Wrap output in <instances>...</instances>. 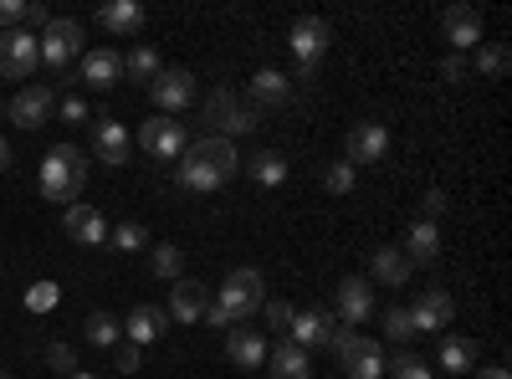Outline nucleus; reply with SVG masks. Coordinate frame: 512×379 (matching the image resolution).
Instances as JSON below:
<instances>
[{
  "label": "nucleus",
  "mask_w": 512,
  "mask_h": 379,
  "mask_svg": "<svg viewBox=\"0 0 512 379\" xmlns=\"http://www.w3.org/2000/svg\"><path fill=\"white\" fill-rule=\"evenodd\" d=\"M82 185H88V154L77 144H52L47 159H41V170H36V190L52 205H77Z\"/></svg>",
  "instance_id": "1"
},
{
  "label": "nucleus",
  "mask_w": 512,
  "mask_h": 379,
  "mask_svg": "<svg viewBox=\"0 0 512 379\" xmlns=\"http://www.w3.org/2000/svg\"><path fill=\"white\" fill-rule=\"evenodd\" d=\"M267 303V282H262V272H256V267H236L226 282H221V298H216V308L241 328L256 308H262Z\"/></svg>",
  "instance_id": "2"
},
{
  "label": "nucleus",
  "mask_w": 512,
  "mask_h": 379,
  "mask_svg": "<svg viewBox=\"0 0 512 379\" xmlns=\"http://www.w3.org/2000/svg\"><path fill=\"white\" fill-rule=\"evenodd\" d=\"M333 354L349 369V379H379L384 374V349L374 339H359V328H333Z\"/></svg>",
  "instance_id": "3"
},
{
  "label": "nucleus",
  "mask_w": 512,
  "mask_h": 379,
  "mask_svg": "<svg viewBox=\"0 0 512 379\" xmlns=\"http://www.w3.org/2000/svg\"><path fill=\"white\" fill-rule=\"evenodd\" d=\"M205 123H216V139H231V134H256L262 129V113L251 103H236V93H210L205 103Z\"/></svg>",
  "instance_id": "4"
},
{
  "label": "nucleus",
  "mask_w": 512,
  "mask_h": 379,
  "mask_svg": "<svg viewBox=\"0 0 512 379\" xmlns=\"http://www.w3.org/2000/svg\"><path fill=\"white\" fill-rule=\"evenodd\" d=\"M36 67H41V47H36V36H31L26 26L0 31V77H6V82H26Z\"/></svg>",
  "instance_id": "5"
},
{
  "label": "nucleus",
  "mask_w": 512,
  "mask_h": 379,
  "mask_svg": "<svg viewBox=\"0 0 512 379\" xmlns=\"http://www.w3.org/2000/svg\"><path fill=\"white\" fill-rule=\"evenodd\" d=\"M36 47H41V62H47L52 72H67V67H72V57L82 52V26H77V21H67V16H52V21H47V31L36 36Z\"/></svg>",
  "instance_id": "6"
},
{
  "label": "nucleus",
  "mask_w": 512,
  "mask_h": 379,
  "mask_svg": "<svg viewBox=\"0 0 512 379\" xmlns=\"http://www.w3.org/2000/svg\"><path fill=\"white\" fill-rule=\"evenodd\" d=\"M139 149L154 154V159H180V154L190 149V134H185L180 118L159 113V118H144V123H139Z\"/></svg>",
  "instance_id": "7"
},
{
  "label": "nucleus",
  "mask_w": 512,
  "mask_h": 379,
  "mask_svg": "<svg viewBox=\"0 0 512 379\" xmlns=\"http://www.w3.org/2000/svg\"><path fill=\"white\" fill-rule=\"evenodd\" d=\"M405 313H410V328H415V333H441V328H451L456 303H451L446 287H420L415 303H410Z\"/></svg>",
  "instance_id": "8"
},
{
  "label": "nucleus",
  "mask_w": 512,
  "mask_h": 379,
  "mask_svg": "<svg viewBox=\"0 0 512 379\" xmlns=\"http://www.w3.org/2000/svg\"><path fill=\"white\" fill-rule=\"evenodd\" d=\"M6 113H11L16 129H26V134H31V129H41V123H47V118L57 113V93L47 88V82H26V88L11 98V108H6Z\"/></svg>",
  "instance_id": "9"
},
{
  "label": "nucleus",
  "mask_w": 512,
  "mask_h": 379,
  "mask_svg": "<svg viewBox=\"0 0 512 379\" xmlns=\"http://www.w3.org/2000/svg\"><path fill=\"white\" fill-rule=\"evenodd\" d=\"M144 88H149L154 108H164L169 118H175L180 108H190V103H195V77H190L185 67H159V77H154V82H144Z\"/></svg>",
  "instance_id": "10"
},
{
  "label": "nucleus",
  "mask_w": 512,
  "mask_h": 379,
  "mask_svg": "<svg viewBox=\"0 0 512 379\" xmlns=\"http://www.w3.org/2000/svg\"><path fill=\"white\" fill-rule=\"evenodd\" d=\"M328 41H333V31H328V21H318V16L292 21V31H287V47H292L297 67H318L323 52H328Z\"/></svg>",
  "instance_id": "11"
},
{
  "label": "nucleus",
  "mask_w": 512,
  "mask_h": 379,
  "mask_svg": "<svg viewBox=\"0 0 512 379\" xmlns=\"http://www.w3.org/2000/svg\"><path fill=\"white\" fill-rule=\"evenodd\" d=\"M185 159H195L200 170H210L221 185H226V180H236V170H241L236 144H231V139H216V134H210V139H195V149H185Z\"/></svg>",
  "instance_id": "12"
},
{
  "label": "nucleus",
  "mask_w": 512,
  "mask_h": 379,
  "mask_svg": "<svg viewBox=\"0 0 512 379\" xmlns=\"http://www.w3.org/2000/svg\"><path fill=\"white\" fill-rule=\"evenodd\" d=\"M62 231L72 236V246H108V231H113V226L103 221L98 205H82V200H77V205L62 210Z\"/></svg>",
  "instance_id": "13"
},
{
  "label": "nucleus",
  "mask_w": 512,
  "mask_h": 379,
  "mask_svg": "<svg viewBox=\"0 0 512 379\" xmlns=\"http://www.w3.org/2000/svg\"><path fill=\"white\" fill-rule=\"evenodd\" d=\"M441 36L451 41V57H456V52H477V47H482V11H477V6H446Z\"/></svg>",
  "instance_id": "14"
},
{
  "label": "nucleus",
  "mask_w": 512,
  "mask_h": 379,
  "mask_svg": "<svg viewBox=\"0 0 512 379\" xmlns=\"http://www.w3.org/2000/svg\"><path fill=\"white\" fill-rule=\"evenodd\" d=\"M349 154V164L359 170V164H379L384 154H390V129H384V123H374V118H364V123H354L349 129V144H344Z\"/></svg>",
  "instance_id": "15"
},
{
  "label": "nucleus",
  "mask_w": 512,
  "mask_h": 379,
  "mask_svg": "<svg viewBox=\"0 0 512 379\" xmlns=\"http://www.w3.org/2000/svg\"><path fill=\"white\" fill-rule=\"evenodd\" d=\"M210 308V287L195 282V277H180L175 287H169V318L175 323H200Z\"/></svg>",
  "instance_id": "16"
},
{
  "label": "nucleus",
  "mask_w": 512,
  "mask_h": 379,
  "mask_svg": "<svg viewBox=\"0 0 512 379\" xmlns=\"http://www.w3.org/2000/svg\"><path fill=\"white\" fill-rule=\"evenodd\" d=\"M369 313H374V287L359 282V277H344V282H338V323H344V328H359Z\"/></svg>",
  "instance_id": "17"
},
{
  "label": "nucleus",
  "mask_w": 512,
  "mask_h": 379,
  "mask_svg": "<svg viewBox=\"0 0 512 379\" xmlns=\"http://www.w3.org/2000/svg\"><path fill=\"white\" fill-rule=\"evenodd\" d=\"M226 359L236 369H262L267 364V339L256 328H226Z\"/></svg>",
  "instance_id": "18"
},
{
  "label": "nucleus",
  "mask_w": 512,
  "mask_h": 379,
  "mask_svg": "<svg viewBox=\"0 0 512 379\" xmlns=\"http://www.w3.org/2000/svg\"><path fill=\"white\" fill-rule=\"evenodd\" d=\"M333 328H338V318L333 313H297L292 318V328H287V344H297V349H318V344H328L333 339Z\"/></svg>",
  "instance_id": "19"
},
{
  "label": "nucleus",
  "mask_w": 512,
  "mask_h": 379,
  "mask_svg": "<svg viewBox=\"0 0 512 379\" xmlns=\"http://www.w3.org/2000/svg\"><path fill=\"white\" fill-rule=\"evenodd\" d=\"M118 77H123V57H118L113 47H93V52H82V82H88V88L108 93Z\"/></svg>",
  "instance_id": "20"
},
{
  "label": "nucleus",
  "mask_w": 512,
  "mask_h": 379,
  "mask_svg": "<svg viewBox=\"0 0 512 379\" xmlns=\"http://www.w3.org/2000/svg\"><path fill=\"white\" fill-rule=\"evenodd\" d=\"M93 149H98V159L103 164H128V149H134V139H128V129L123 123H113V118H98L93 123Z\"/></svg>",
  "instance_id": "21"
},
{
  "label": "nucleus",
  "mask_w": 512,
  "mask_h": 379,
  "mask_svg": "<svg viewBox=\"0 0 512 379\" xmlns=\"http://www.w3.org/2000/svg\"><path fill=\"white\" fill-rule=\"evenodd\" d=\"M369 267H374V282H384V287H410V277H415V262L400 246H374Z\"/></svg>",
  "instance_id": "22"
},
{
  "label": "nucleus",
  "mask_w": 512,
  "mask_h": 379,
  "mask_svg": "<svg viewBox=\"0 0 512 379\" xmlns=\"http://www.w3.org/2000/svg\"><path fill=\"white\" fill-rule=\"evenodd\" d=\"M164 323H169V313H159V308H149V303H144V308H134V313L123 318V339L144 349V344L164 339Z\"/></svg>",
  "instance_id": "23"
},
{
  "label": "nucleus",
  "mask_w": 512,
  "mask_h": 379,
  "mask_svg": "<svg viewBox=\"0 0 512 379\" xmlns=\"http://www.w3.org/2000/svg\"><path fill=\"white\" fill-rule=\"evenodd\" d=\"M287 93H292V77L277 72V67H262V72L251 77V108L256 113L272 108V103H287Z\"/></svg>",
  "instance_id": "24"
},
{
  "label": "nucleus",
  "mask_w": 512,
  "mask_h": 379,
  "mask_svg": "<svg viewBox=\"0 0 512 379\" xmlns=\"http://www.w3.org/2000/svg\"><path fill=\"white\" fill-rule=\"evenodd\" d=\"M98 21L113 36H139L144 31V6H139V0H108V6L98 11Z\"/></svg>",
  "instance_id": "25"
},
{
  "label": "nucleus",
  "mask_w": 512,
  "mask_h": 379,
  "mask_svg": "<svg viewBox=\"0 0 512 379\" xmlns=\"http://www.w3.org/2000/svg\"><path fill=\"white\" fill-rule=\"evenodd\" d=\"M267 364H272V379H313L308 354L287 339H277V349H267Z\"/></svg>",
  "instance_id": "26"
},
{
  "label": "nucleus",
  "mask_w": 512,
  "mask_h": 379,
  "mask_svg": "<svg viewBox=\"0 0 512 379\" xmlns=\"http://www.w3.org/2000/svg\"><path fill=\"white\" fill-rule=\"evenodd\" d=\"M400 251H405L410 262H436V257H441V226H436V221H415Z\"/></svg>",
  "instance_id": "27"
},
{
  "label": "nucleus",
  "mask_w": 512,
  "mask_h": 379,
  "mask_svg": "<svg viewBox=\"0 0 512 379\" xmlns=\"http://www.w3.org/2000/svg\"><path fill=\"white\" fill-rule=\"evenodd\" d=\"M441 369L461 379L466 369H477V344L472 339H441Z\"/></svg>",
  "instance_id": "28"
},
{
  "label": "nucleus",
  "mask_w": 512,
  "mask_h": 379,
  "mask_svg": "<svg viewBox=\"0 0 512 379\" xmlns=\"http://www.w3.org/2000/svg\"><path fill=\"white\" fill-rule=\"evenodd\" d=\"M149 272L164 277V282H180V277H185V251H180L175 241H159V246L149 251Z\"/></svg>",
  "instance_id": "29"
},
{
  "label": "nucleus",
  "mask_w": 512,
  "mask_h": 379,
  "mask_svg": "<svg viewBox=\"0 0 512 379\" xmlns=\"http://www.w3.org/2000/svg\"><path fill=\"white\" fill-rule=\"evenodd\" d=\"M472 67H477V77H487V82H502V77H507V67H512V57H507V47H497V41H482Z\"/></svg>",
  "instance_id": "30"
},
{
  "label": "nucleus",
  "mask_w": 512,
  "mask_h": 379,
  "mask_svg": "<svg viewBox=\"0 0 512 379\" xmlns=\"http://www.w3.org/2000/svg\"><path fill=\"white\" fill-rule=\"evenodd\" d=\"M246 175H251L256 185H267V190H272V185H282V180H287V159L267 149V154H256V159L246 164Z\"/></svg>",
  "instance_id": "31"
},
{
  "label": "nucleus",
  "mask_w": 512,
  "mask_h": 379,
  "mask_svg": "<svg viewBox=\"0 0 512 379\" xmlns=\"http://www.w3.org/2000/svg\"><path fill=\"white\" fill-rule=\"evenodd\" d=\"M123 77H134V82H154V77H159V52L139 41V47L123 57Z\"/></svg>",
  "instance_id": "32"
},
{
  "label": "nucleus",
  "mask_w": 512,
  "mask_h": 379,
  "mask_svg": "<svg viewBox=\"0 0 512 379\" xmlns=\"http://www.w3.org/2000/svg\"><path fill=\"white\" fill-rule=\"evenodd\" d=\"M82 333H88V344H93V349H113V344L123 339V323L108 318V313H93L88 323H82Z\"/></svg>",
  "instance_id": "33"
},
{
  "label": "nucleus",
  "mask_w": 512,
  "mask_h": 379,
  "mask_svg": "<svg viewBox=\"0 0 512 379\" xmlns=\"http://www.w3.org/2000/svg\"><path fill=\"white\" fill-rule=\"evenodd\" d=\"M108 246H113V251H144V246H149V231H144L139 221H118V226L108 231Z\"/></svg>",
  "instance_id": "34"
},
{
  "label": "nucleus",
  "mask_w": 512,
  "mask_h": 379,
  "mask_svg": "<svg viewBox=\"0 0 512 379\" xmlns=\"http://www.w3.org/2000/svg\"><path fill=\"white\" fill-rule=\"evenodd\" d=\"M354 180H359V170H354L349 159H333L328 170H323V190H328V195H349Z\"/></svg>",
  "instance_id": "35"
},
{
  "label": "nucleus",
  "mask_w": 512,
  "mask_h": 379,
  "mask_svg": "<svg viewBox=\"0 0 512 379\" xmlns=\"http://www.w3.org/2000/svg\"><path fill=\"white\" fill-rule=\"evenodd\" d=\"M175 180H180L185 190H195V195H210V190H221V180L210 175V170H200L195 159H185V164H180V170H175Z\"/></svg>",
  "instance_id": "36"
},
{
  "label": "nucleus",
  "mask_w": 512,
  "mask_h": 379,
  "mask_svg": "<svg viewBox=\"0 0 512 379\" xmlns=\"http://www.w3.org/2000/svg\"><path fill=\"white\" fill-rule=\"evenodd\" d=\"M384 369H390L395 379H436V374H431V364H425L420 354H400L395 364H384Z\"/></svg>",
  "instance_id": "37"
},
{
  "label": "nucleus",
  "mask_w": 512,
  "mask_h": 379,
  "mask_svg": "<svg viewBox=\"0 0 512 379\" xmlns=\"http://www.w3.org/2000/svg\"><path fill=\"white\" fill-rule=\"evenodd\" d=\"M26 308H31V313H52V308H57V282L26 287Z\"/></svg>",
  "instance_id": "38"
},
{
  "label": "nucleus",
  "mask_w": 512,
  "mask_h": 379,
  "mask_svg": "<svg viewBox=\"0 0 512 379\" xmlns=\"http://www.w3.org/2000/svg\"><path fill=\"white\" fill-rule=\"evenodd\" d=\"M262 308H267V328H277L282 339H287V328H292L297 308H292V303H282V298H277V303H262Z\"/></svg>",
  "instance_id": "39"
},
{
  "label": "nucleus",
  "mask_w": 512,
  "mask_h": 379,
  "mask_svg": "<svg viewBox=\"0 0 512 379\" xmlns=\"http://www.w3.org/2000/svg\"><path fill=\"white\" fill-rule=\"evenodd\" d=\"M384 333H390L395 344L410 339V333H415V328H410V313H405V308H384Z\"/></svg>",
  "instance_id": "40"
},
{
  "label": "nucleus",
  "mask_w": 512,
  "mask_h": 379,
  "mask_svg": "<svg viewBox=\"0 0 512 379\" xmlns=\"http://www.w3.org/2000/svg\"><path fill=\"white\" fill-rule=\"evenodd\" d=\"M139 359H144V349H139V344H128V339H118V344H113V364H118L123 374H134V369H139Z\"/></svg>",
  "instance_id": "41"
},
{
  "label": "nucleus",
  "mask_w": 512,
  "mask_h": 379,
  "mask_svg": "<svg viewBox=\"0 0 512 379\" xmlns=\"http://www.w3.org/2000/svg\"><path fill=\"white\" fill-rule=\"evenodd\" d=\"M26 26V0H0V31Z\"/></svg>",
  "instance_id": "42"
},
{
  "label": "nucleus",
  "mask_w": 512,
  "mask_h": 379,
  "mask_svg": "<svg viewBox=\"0 0 512 379\" xmlns=\"http://www.w3.org/2000/svg\"><path fill=\"white\" fill-rule=\"evenodd\" d=\"M47 364H52V369L77 374V359H72V349H67V344H47Z\"/></svg>",
  "instance_id": "43"
},
{
  "label": "nucleus",
  "mask_w": 512,
  "mask_h": 379,
  "mask_svg": "<svg viewBox=\"0 0 512 379\" xmlns=\"http://www.w3.org/2000/svg\"><path fill=\"white\" fill-rule=\"evenodd\" d=\"M446 205H451L446 190H431V195H425V221H441V216H446Z\"/></svg>",
  "instance_id": "44"
},
{
  "label": "nucleus",
  "mask_w": 512,
  "mask_h": 379,
  "mask_svg": "<svg viewBox=\"0 0 512 379\" xmlns=\"http://www.w3.org/2000/svg\"><path fill=\"white\" fill-rule=\"evenodd\" d=\"M57 108H62V118H67V123H88V103H82V98H62Z\"/></svg>",
  "instance_id": "45"
},
{
  "label": "nucleus",
  "mask_w": 512,
  "mask_h": 379,
  "mask_svg": "<svg viewBox=\"0 0 512 379\" xmlns=\"http://www.w3.org/2000/svg\"><path fill=\"white\" fill-rule=\"evenodd\" d=\"M47 21H52V16H47V6H41V0H26V31H31V26L47 31Z\"/></svg>",
  "instance_id": "46"
},
{
  "label": "nucleus",
  "mask_w": 512,
  "mask_h": 379,
  "mask_svg": "<svg viewBox=\"0 0 512 379\" xmlns=\"http://www.w3.org/2000/svg\"><path fill=\"white\" fill-rule=\"evenodd\" d=\"M441 77H446V82H461V77H466V62H461V57H446V62H441Z\"/></svg>",
  "instance_id": "47"
},
{
  "label": "nucleus",
  "mask_w": 512,
  "mask_h": 379,
  "mask_svg": "<svg viewBox=\"0 0 512 379\" xmlns=\"http://www.w3.org/2000/svg\"><path fill=\"white\" fill-rule=\"evenodd\" d=\"M477 379H512V374H507V364H487V369H477Z\"/></svg>",
  "instance_id": "48"
},
{
  "label": "nucleus",
  "mask_w": 512,
  "mask_h": 379,
  "mask_svg": "<svg viewBox=\"0 0 512 379\" xmlns=\"http://www.w3.org/2000/svg\"><path fill=\"white\" fill-rule=\"evenodd\" d=\"M6 170H11V144L0 139V175H6Z\"/></svg>",
  "instance_id": "49"
},
{
  "label": "nucleus",
  "mask_w": 512,
  "mask_h": 379,
  "mask_svg": "<svg viewBox=\"0 0 512 379\" xmlns=\"http://www.w3.org/2000/svg\"><path fill=\"white\" fill-rule=\"evenodd\" d=\"M67 379H98V374H88V369H77V374H67Z\"/></svg>",
  "instance_id": "50"
},
{
  "label": "nucleus",
  "mask_w": 512,
  "mask_h": 379,
  "mask_svg": "<svg viewBox=\"0 0 512 379\" xmlns=\"http://www.w3.org/2000/svg\"><path fill=\"white\" fill-rule=\"evenodd\" d=\"M0 379H11V374H6V369H0Z\"/></svg>",
  "instance_id": "51"
}]
</instances>
